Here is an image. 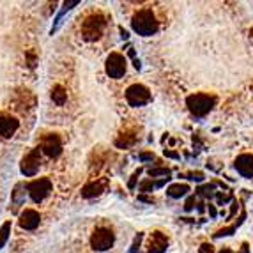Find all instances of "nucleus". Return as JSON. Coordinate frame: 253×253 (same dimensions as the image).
<instances>
[{
	"label": "nucleus",
	"instance_id": "1",
	"mask_svg": "<svg viewBox=\"0 0 253 253\" xmlns=\"http://www.w3.org/2000/svg\"><path fill=\"white\" fill-rule=\"evenodd\" d=\"M131 27L135 30L138 36H144V38H149V36H154L158 32V20L156 16L152 14V11L149 9H142L138 13L133 16V21H131Z\"/></svg>",
	"mask_w": 253,
	"mask_h": 253
},
{
	"label": "nucleus",
	"instance_id": "2",
	"mask_svg": "<svg viewBox=\"0 0 253 253\" xmlns=\"http://www.w3.org/2000/svg\"><path fill=\"white\" fill-rule=\"evenodd\" d=\"M186 105L195 117H206L214 106V97L209 94H191L186 99Z\"/></svg>",
	"mask_w": 253,
	"mask_h": 253
},
{
	"label": "nucleus",
	"instance_id": "3",
	"mask_svg": "<svg viewBox=\"0 0 253 253\" xmlns=\"http://www.w3.org/2000/svg\"><path fill=\"white\" fill-rule=\"evenodd\" d=\"M106 21L101 14H92L89 16L87 20L84 21V25H82V32H84V38L92 41V39H97L99 36L103 34V30H105Z\"/></svg>",
	"mask_w": 253,
	"mask_h": 253
},
{
	"label": "nucleus",
	"instance_id": "4",
	"mask_svg": "<svg viewBox=\"0 0 253 253\" xmlns=\"http://www.w3.org/2000/svg\"><path fill=\"white\" fill-rule=\"evenodd\" d=\"M115 236L110 228H96L90 237V246L97 252H106L114 246Z\"/></svg>",
	"mask_w": 253,
	"mask_h": 253
},
{
	"label": "nucleus",
	"instance_id": "5",
	"mask_svg": "<svg viewBox=\"0 0 253 253\" xmlns=\"http://www.w3.org/2000/svg\"><path fill=\"white\" fill-rule=\"evenodd\" d=\"M126 99L129 106H144L151 101V90L144 85L135 84L126 90Z\"/></svg>",
	"mask_w": 253,
	"mask_h": 253
},
{
	"label": "nucleus",
	"instance_id": "6",
	"mask_svg": "<svg viewBox=\"0 0 253 253\" xmlns=\"http://www.w3.org/2000/svg\"><path fill=\"white\" fill-rule=\"evenodd\" d=\"M27 191L30 193V199L34 202H42L51 191V182L50 179H36L27 186Z\"/></svg>",
	"mask_w": 253,
	"mask_h": 253
},
{
	"label": "nucleus",
	"instance_id": "7",
	"mask_svg": "<svg viewBox=\"0 0 253 253\" xmlns=\"http://www.w3.org/2000/svg\"><path fill=\"white\" fill-rule=\"evenodd\" d=\"M106 73L110 78H121L126 73V59L121 53H110L106 59Z\"/></svg>",
	"mask_w": 253,
	"mask_h": 253
},
{
	"label": "nucleus",
	"instance_id": "8",
	"mask_svg": "<svg viewBox=\"0 0 253 253\" xmlns=\"http://www.w3.org/2000/svg\"><path fill=\"white\" fill-rule=\"evenodd\" d=\"M39 170V149L32 151L30 154H27L23 160H21V173H25L27 177H32L36 175Z\"/></svg>",
	"mask_w": 253,
	"mask_h": 253
},
{
	"label": "nucleus",
	"instance_id": "9",
	"mask_svg": "<svg viewBox=\"0 0 253 253\" xmlns=\"http://www.w3.org/2000/svg\"><path fill=\"white\" fill-rule=\"evenodd\" d=\"M42 151L50 158H57L62 152V142L59 135H48L42 140Z\"/></svg>",
	"mask_w": 253,
	"mask_h": 253
},
{
	"label": "nucleus",
	"instance_id": "10",
	"mask_svg": "<svg viewBox=\"0 0 253 253\" xmlns=\"http://www.w3.org/2000/svg\"><path fill=\"white\" fill-rule=\"evenodd\" d=\"M234 167L243 177H253V154H241L234 163Z\"/></svg>",
	"mask_w": 253,
	"mask_h": 253
},
{
	"label": "nucleus",
	"instance_id": "11",
	"mask_svg": "<svg viewBox=\"0 0 253 253\" xmlns=\"http://www.w3.org/2000/svg\"><path fill=\"white\" fill-rule=\"evenodd\" d=\"M39 221H41V216H39V212L34 211V209H25L20 216V225H21V228H25V230H34V228H38Z\"/></svg>",
	"mask_w": 253,
	"mask_h": 253
},
{
	"label": "nucleus",
	"instance_id": "12",
	"mask_svg": "<svg viewBox=\"0 0 253 253\" xmlns=\"http://www.w3.org/2000/svg\"><path fill=\"white\" fill-rule=\"evenodd\" d=\"M167 246H169V239H167V236L161 232H154L151 234V239H149V252L151 253H163L165 250H167Z\"/></svg>",
	"mask_w": 253,
	"mask_h": 253
},
{
	"label": "nucleus",
	"instance_id": "13",
	"mask_svg": "<svg viewBox=\"0 0 253 253\" xmlns=\"http://www.w3.org/2000/svg\"><path fill=\"white\" fill-rule=\"evenodd\" d=\"M18 129V121L11 115H0V135L9 138Z\"/></svg>",
	"mask_w": 253,
	"mask_h": 253
},
{
	"label": "nucleus",
	"instance_id": "14",
	"mask_svg": "<svg viewBox=\"0 0 253 253\" xmlns=\"http://www.w3.org/2000/svg\"><path fill=\"white\" fill-rule=\"evenodd\" d=\"M105 186H106L105 179H103V181L90 182V184H87L84 190H82V195H84L85 199H92V197H97V195H101L103 191H105Z\"/></svg>",
	"mask_w": 253,
	"mask_h": 253
},
{
	"label": "nucleus",
	"instance_id": "15",
	"mask_svg": "<svg viewBox=\"0 0 253 253\" xmlns=\"http://www.w3.org/2000/svg\"><path fill=\"white\" fill-rule=\"evenodd\" d=\"M188 191H190V188L186 184H172L169 190H167V193H169V197H172V199H181Z\"/></svg>",
	"mask_w": 253,
	"mask_h": 253
},
{
	"label": "nucleus",
	"instance_id": "16",
	"mask_svg": "<svg viewBox=\"0 0 253 253\" xmlns=\"http://www.w3.org/2000/svg\"><path fill=\"white\" fill-rule=\"evenodd\" d=\"M51 97H53V101L57 103V105H64L66 99H68V92L64 90V87L57 85V87L53 89V92H51Z\"/></svg>",
	"mask_w": 253,
	"mask_h": 253
},
{
	"label": "nucleus",
	"instance_id": "17",
	"mask_svg": "<svg viewBox=\"0 0 253 253\" xmlns=\"http://www.w3.org/2000/svg\"><path fill=\"white\" fill-rule=\"evenodd\" d=\"M9 234H11V221H5L0 228V248H4V245L7 243Z\"/></svg>",
	"mask_w": 253,
	"mask_h": 253
},
{
	"label": "nucleus",
	"instance_id": "18",
	"mask_svg": "<svg viewBox=\"0 0 253 253\" xmlns=\"http://www.w3.org/2000/svg\"><path fill=\"white\" fill-rule=\"evenodd\" d=\"M151 177H158V175H163V179H170V170L169 169H154L149 172Z\"/></svg>",
	"mask_w": 253,
	"mask_h": 253
},
{
	"label": "nucleus",
	"instance_id": "19",
	"mask_svg": "<svg viewBox=\"0 0 253 253\" xmlns=\"http://www.w3.org/2000/svg\"><path fill=\"white\" fill-rule=\"evenodd\" d=\"M140 241H142V234H138V236L135 237V243H133V246H131V250H129L131 253H136V252H138Z\"/></svg>",
	"mask_w": 253,
	"mask_h": 253
},
{
	"label": "nucleus",
	"instance_id": "20",
	"mask_svg": "<svg viewBox=\"0 0 253 253\" xmlns=\"http://www.w3.org/2000/svg\"><path fill=\"white\" fill-rule=\"evenodd\" d=\"M200 253H212V246L211 245H204L202 250H200Z\"/></svg>",
	"mask_w": 253,
	"mask_h": 253
},
{
	"label": "nucleus",
	"instance_id": "21",
	"mask_svg": "<svg viewBox=\"0 0 253 253\" xmlns=\"http://www.w3.org/2000/svg\"><path fill=\"white\" fill-rule=\"evenodd\" d=\"M219 253H232V252H230V250H228V248H223Z\"/></svg>",
	"mask_w": 253,
	"mask_h": 253
}]
</instances>
